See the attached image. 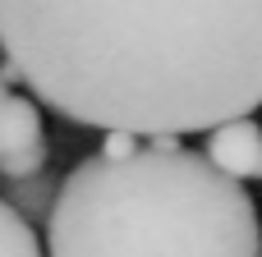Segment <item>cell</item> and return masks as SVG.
Returning <instances> with one entry per match:
<instances>
[{
    "label": "cell",
    "mask_w": 262,
    "mask_h": 257,
    "mask_svg": "<svg viewBox=\"0 0 262 257\" xmlns=\"http://www.w3.org/2000/svg\"><path fill=\"white\" fill-rule=\"evenodd\" d=\"M55 193H60V179H55L51 170H41V175H28V179H5V184H0V202H5L14 216H23L32 230L51 221Z\"/></svg>",
    "instance_id": "cell-5"
},
{
    "label": "cell",
    "mask_w": 262,
    "mask_h": 257,
    "mask_svg": "<svg viewBox=\"0 0 262 257\" xmlns=\"http://www.w3.org/2000/svg\"><path fill=\"white\" fill-rule=\"evenodd\" d=\"M258 257H262V253H258Z\"/></svg>",
    "instance_id": "cell-9"
},
{
    "label": "cell",
    "mask_w": 262,
    "mask_h": 257,
    "mask_svg": "<svg viewBox=\"0 0 262 257\" xmlns=\"http://www.w3.org/2000/svg\"><path fill=\"white\" fill-rule=\"evenodd\" d=\"M5 101H9V83L0 78V115H5Z\"/></svg>",
    "instance_id": "cell-8"
},
{
    "label": "cell",
    "mask_w": 262,
    "mask_h": 257,
    "mask_svg": "<svg viewBox=\"0 0 262 257\" xmlns=\"http://www.w3.org/2000/svg\"><path fill=\"white\" fill-rule=\"evenodd\" d=\"M203 156H207L221 175H230V179H239V184L262 179V124L253 115L216 124V129L207 133Z\"/></svg>",
    "instance_id": "cell-4"
},
{
    "label": "cell",
    "mask_w": 262,
    "mask_h": 257,
    "mask_svg": "<svg viewBox=\"0 0 262 257\" xmlns=\"http://www.w3.org/2000/svg\"><path fill=\"white\" fill-rule=\"evenodd\" d=\"M0 51L69 124L180 138L262 106V0H0Z\"/></svg>",
    "instance_id": "cell-1"
},
{
    "label": "cell",
    "mask_w": 262,
    "mask_h": 257,
    "mask_svg": "<svg viewBox=\"0 0 262 257\" xmlns=\"http://www.w3.org/2000/svg\"><path fill=\"white\" fill-rule=\"evenodd\" d=\"M46 161H51V147H46V124H41L37 101L9 92L5 115H0V179L41 175Z\"/></svg>",
    "instance_id": "cell-3"
},
{
    "label": "cell",
    "mask_w": 262,
    "mask_h": 257,
    "mask_svg": "<svg viewBox=\"0 0 262 257\" xmlns=\"http://www.w3.org/2000/svg\"><path fill=\"white\" fill-rule=\"evenodd\" d=\"M262 221L249 189L180 138L129 156H83L55 193L46 257H258Z\"/></svg>",
    "instance_id": "cell-2"
},
{
    "label": "cell",
    "mask_w": 262,
    "mask_h": 257,
    "mask_svg": "<svg viewBox=\"0 0 262 257\" xmlns=\"http://www.w3.org/2000/svg\"><path fill=\"white\" fill-rule=\"evenodd\" d=\"M134 147H138V138H134V133H106V147H101V156L120 161V156H129Z\"/></svg>",
    "instance_id": "cell-7"
},
{
    "label": "cell",
    "mask_w": 262,
    "mask_h": 257,
    "mask_svg": "<svg viewBox=\"0 0 262 257\" xmlns=\"http://www.w3.org/2000/svg\"><path fill=\"white\" fill-rule=\"evenodd\" d=\"M0 257H46L37 230L23 216H14L5 202H0Z\"/></svg>",
    "instance_id": "cell-6"
}]
</instances>
